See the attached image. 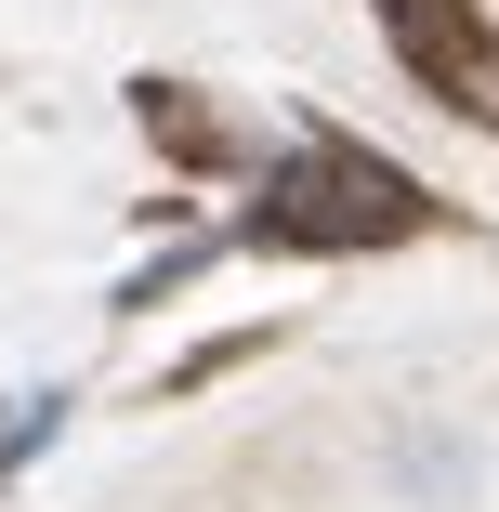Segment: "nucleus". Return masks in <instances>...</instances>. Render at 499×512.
Wrapping results in <instances>:
<instances>
[{
	"label": "nucleus",
	"instance_id": "f03ea898",
	"mask_svg": "<svg viewBox=\"0 0 499 512\" xmlns=\"http://www.w3.org/2000/svg\"><path fill=\"white\" fill-rule=\"evenodd\" d=\"M66 421H79V394H66V381H27V394H14V421H0V486H27V460L66 447Z\"/></svg>",
	"mask_w": 499,
	"mask_h": 512
},
{
	"label": "nucleus",
	"instance_id": "f257e3e1",
	"mask_svg": "<svg viewBox=\"0 0 499 512\" xmlns=\"http://www.w3.org/2000/svg\"><path fill=\"white\" fill-rule=\"evenodd\" d=\"M368 473H381L394 512H486V499H499V447H486L473 421H434V407H421V421H394Z\"/></svg>",
	"mask_w": 499,
	"mask_h": 512
}]
</instances>
